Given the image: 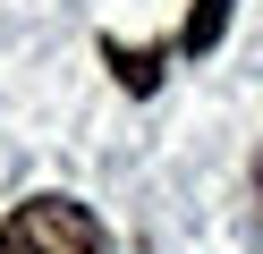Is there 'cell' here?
<instances>
[{
  "label": "cell",
  "instance_id": "6da1fadb",
  "mask_svg": "<svg viewBox=\"0 0 263 254\" xmlns=\"http://www.w3.org/2000/svg\"><path fill=\"white\" fill-rule=\"evenodd\" d=\"M0 254H110V237L77 195H26L0 220Z\"/></svg>",
  "mask_w": 263,
  "mask_h": 254
},
{
  "label": "cell",
  "instance_id": "3957f363",
  "mask_svg": "<svg viewBox=\"0 0 263 254\" xmlns=\"http://www.w3.org/2000/svg\"><path fill=\"white\" fill-rule=\"evenodd\" d=\"M102 60H110V76H119L127 93H153V85H161V60H170V43H161V51H119V43H102Z\"/></svg>",
  "mask_w": 263,
  "mask_h": 254
},
{
  "label": "cell",
  "instance_id": "7a4b0ae2",
  "mask_svg": "<svg viewBox=\"0 0 263 254\" xmlns=\"http://www.w3.org/2000/svg\"><path fill=\"white\" fill-rule=\"evenodd\" d=\"M229 9H238V0H195V17L170 34V60H204V51L229 34Z\"/></svg>",
  "mask_w": 263,
  "mask_h": 254
},
{
  "label": "cell",
  "instance_id": "277c9868",
  "mask_svg": "<svg viewBox=\"0 0 263 254\" xmlns=\"http://www.w3.org/2000/svg\"><path fill=\"white\" fill-rule=\"evenodd\" d=\"M255 212H263V161H255Z\"/></svg>",
  "mask_w": 263,
  "mask_h": 254
}]
</instances>
